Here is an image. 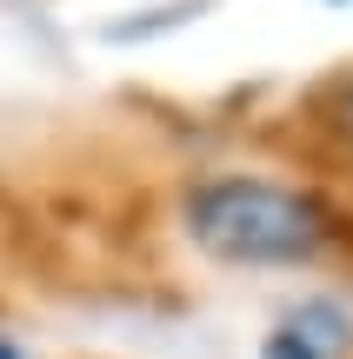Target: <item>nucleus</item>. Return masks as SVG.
<instances>
[{
  "label": "nucleus",
  "mask_w": 353,
  "mask_h": 359,
  "mask_svg": "<svg viewBox=\"0 0 353 359\" xmlns=\"http://www.w3.org/2000/svg\"><path fill=\"white\" fill-rule=\"evenodd\" d=\"M187 233L234 266H300L320 253L327 219L307 193L280 187V180L227 173L187 193Z\"/></svg>",
  "instance_id": "f257e3e1"
},
{
  "label": "nucleus",
  "mask_w": 353,
  "mask_h": 359,
  "mask_svg": "<svg viewBox=\"0 0 353 359\" xmlns=\"http://www.w3.org/2000/svg\"><path fill=\"white\" fill-rule=\"evenodd\" d=\"M267 359H320V353L300 346V339H274V346H267Z\"/></svg>",
  "instance_id": "f03ea898"
},
{
  "label": "nucleus",
  "mask_w": 353,
  "mask_h": 359,
  "mask_svg": "<svg viewBox=\"0 0 353 359\" xmlns=\"http://www.w3.org/2000/svg\"><path fill=\"white\" fill-rule=\"evenodd\" d=\"M340 127H347V140H353V87H347V100H340Z\"/></svg>",
  "instance_id": "7ed1b4c3"
},
{
  "label": "nucleus",
  "mask_w": 353,
  "mask_h": 359,
  "mask_svg": "<svg viewBox=\"0 0 353 359\" xmlns=\"http://www.w3.org/2000/svg\"><path fill=\"white\" fill-rule=\"evenodd\" d=\"M0 359H13V346H0Z\"/></svg>",
  "instance_id": "20e7f679"
}]
</instances>
